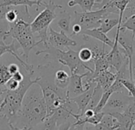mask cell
I'll return each instance as SVG.
<instances>
[{
	"instance_id": "1",
	"label": "cell",
	"mask_w": 135,
	"mask_h": 130,
	"mask_svg": "<svg viewBox=\"0 0 135 130\" xmlns=\"http://www.w3.org/2000/svg\"><path fill=\"white\" fill-rule=\"evenodd\" d=\"M47 118V109L41 87L34 84L26 92L20 109L10 122L18 128H29L38 124Z\"/></svg>"
},
{
	"instance_id": "2",
	"label": "cell",
	"mask_w": 135,
	"mask_h": 130,
	"mask_svg": "<svg viewBox=\"0 0 135 130\" xmlns=\"http://www.w3.org/2000/svg\"><path fill=\"white\" fill-rule=\"evenodd\" d=\"M22 74L24 75L23 80L19 82L18 88L15 91H7L6 92L5 97L3 100V116H6L9 122L12 120V119L15 116L17 113L21 108L22 100L24 98L25 94L28 91V89L34 84H37L38 81V77L35 79H32V77L34 74V70H27L22 67Z\"/></svg>"
},
{
	"instance_id": "3",
	"label": "cell",
	"mask_w": 135,
	"mask_h": 130,
	"mask_svg": "<svg viewBox=\"0 0 135 130\" xmlns=\"http://www.w3.org/2000/svg\"><path fill=\"white\" fill-rule=\"evenodd\" d=\"M8 37L17 41L22 50L21 55L26 59V62L28 63L30 50L38 45L37 42L35 41V37L31 30L30 23L22 19H18L13 23H10V28L5 34L4 40Z\"/></svg>"
},
{
	"instance_id": "4",
	"label": "cell",
	"mask_w": 135,
	"mask_h": 130,
	"mask_svg": "<svg viewBox=\"0 0 135 130\" xmlns=\"http://www.w3.org/2000/svg\"><path fill=\"white\" fill-rule=\"evenodd\" d=\"M41 53L45 54V58L51 57L52 60L57 61L63 66H68L70 70L71 75L80 74L83 70H86L91 72L93 71V70L85 65L84 62L81 61L79 57L78 52H76L70 48H69L66 51H64L60 49L49 46V47L46 48L45 50H38L36 52V55Z\"/></svg>"
},
{
	"instance_id": "5",
	"label": "cell",
	"mask_w": 135,
	"mask_h": 130,
	"mask_svg": "<svg viewBox=\"0 0 135 130\" xmlns=\"http://www.w3.org/2000/svg\"><path fill=\"white\" fill-rule=\"evenodd\" d=\"M43 6L45 7V10L38 14V15L34 19V20L30 23V27L33 34H37L40 38V40L37 42V44L43 43L45 48L49 47V36L48 30L51 23L56 18V9L60 8L63 7L60 5L55 4L53 2L49 1V3H43Z\"/></svg>"
},
{
	"instance_id": "6",
	"label": "cell",
	"mask_w": 135,
	"mask_h": 130,
	"mask_svg": "<svg viewBox=\"0 0 135 130\" xmlns=\"http://www.w3.org/2000/svg\"><path fill=\"white\" fill-rule=\"evenodd\" d=\"M110 14L105 9H99L95 11H88V12H74V21L73 25L77 24L80 26L82 31L89 29L98 28L103 19L107 18Z\"/></svg>"
},
{
	"instance_id": "7",
	"label": "cell",
	"mask_w": 135,
	"mask_h": 130,
	"mask_svg": "<svg viewBox=\"0 0 135 130\" xmlns=\"http://www.w3.org/2000/svg\"><path fill=\"white\" fill-rule=\"evenodd\" d=\"M107 60L108 61V64L110 67H113L117 72L121 69L122 65L128 61L126 54L124 53V50L122 48H120L118 43V33L116 32L114 41V46L110 52L107 54Z\"/></svg>"
},
{
	"instance_id": "8",
	"label": "cell",
	"mask_w": 135,
	"mask_h": 130,
	"mask_svg": "<svg viewBox=\"0 0 135 130\" xmlns=\"http://www.w3.org/2000/svg\"><path fill=\"white\" fill-rule=\"evenodd\" d=\"M48 36L49 46L55 48L60 49V47H65L69 49L70 46H76L77 45V42L68 36L65 32L60 30L58 33L50 26L48 30Z\"/></svg>"
},
{
	"instance_id": "9",
	"label": "cell",
	"mask_w": 135,
	"mask_h": 130,
	"mask_svg": "<svg viewBox=\"0 0 135 130\" xmlns=\"http://www.w3.org/2000/svg\"><path fill=\"white\" fill-rule=\"evenodd\" d=\"M88 72L89 71H87L86 73L82 74H73V75L70 76L69 84V86H68V88H67L70 97H71L72 94H73L75 97H76V96L83 93L84 92H85L87 90L84 87L83 78L85 76L88 75Z\"/></svg>"
},
{
	"instance_id": "10",
	"label": "cell",
	"mask_w": 135,
	"mask_h": 130,
	"mask_svg": "<svg viewBox=\"0 0 135 130\" xmlns=\"http://www.w3.org/2000/svg\"><path fill=\"white\" fill-rule=\"evenodd\" d=\"M95 85H96V83L91 86L83 93H81V94H80V95H78L76 97H71L72 101L77 106L78 113L80 115H83V113L86 110V109H87V107H88V104H89V102L91 101V98L93 90H94V88H95Z\"/></svg>"
},
{
	"instance_id": "11",
	"label": "cell",
	"mask_w": 135,
	"mask_h": 130,
	"mask_svg": "<svg viewBox=\"0 0 135 130\" xmlns=\"http://www.w3.org/2000/svg\"><path fill=\"white\" fill-rule=\"evenodd\" d=\"M131 99H129L128 101H126V100L124 101L123 99H122V97H118V93H113L111 94V96L110 97V98H109L106 106L104 107V109L107 108V109L115 110L114 112H123L125 110V109L127 107V105H129V103L130 102Z\"/></svg>"
},
{
	"instance_id": "12",
	"label": "cell",
	"mask_w": 135,
	"mask_h": 130,
	"mask_svg": "<svg viewBox=\"0 0 135 130\" xmlns=\"http://www.w3.org/2000/svg\"><path fill=\"white\" fill-rule=\"evenodd\" d=\"M80 34H83L84 36H88L94 38L100 42H102L104 45H107L110 47H113L114 46V42L110 40L107 35L104 33H103L99 28H95V29H89V30H85L80 32Z\"/></svg>"
},
{
	"instance_id": "13",
	"label": "cell",
	"mask_w": 135,
	"mask_h": 130,
	"mask_svg": "<svg viewBox=\"0 0 135 130\" xmlns=\"http://www.w3.org/2000/svg\"><path fill=\"white\" fill-rule=\"evenodd\" d=\"M0 5L2 6H12V7H18V6H24L26 12L29 13V7H32L33 6H37V11L38 7H40V4L36 0H3L2 3H0Z\"/></svg>"
},
{
	"instance_id": "14",
	"label": "cell",
	"mask_w": 135,
	"mask_h": 130,
	"mask_svg": "<svg viewBox=\"0 0 135 130\" xmlns=\"http://www.w3.org/2000/svg\"><path fill=\"white\" fill-rule=\"evenodd\" d=\"M70 81V76L64 70H58L55 73V76L53 78L54 85L61 89H66L69 86Z\"/></svg>"
},
{
	"instance_id": "15",
	"label": "cell",
	"mask_w": 135,
	"mask_h": 130,
	"mask_svg": "<svg viewBox=\"0 0 135 130\" xmlns=\"http://www.w3.org/2000/svg\"><path fill=\"white\" fill-rule=\"evenodd\" d=\"M101 0H71L68 3V6L73 7L76 5H78L82 9L83 12L91 11L93 7L100 3Z\"/></svg>"
},
{
	"instance_id": "16",
	"label": "cell",
	"mask_w": 135,
	"mask_h": 130,
	"mask_svg": "<svg viewBox=\"0 0 135 130\" xmlns=\"http://www.w3.org/2000/svg\"><path fill=\"white\" fill-rule=\"evenodd\" d=\"M122 19H123V17H122V16H119L118 19H108V18H105L104 19H103L100 26L98 28L103 33L107 34L114 27L118 26L119 23H122Z\"/></svg>"
},
{
	"instance_id": "17",
	"label": "cell",
	"mask_w": 135,
	"mask_h": 130,
	"mask_svg": "<svg viewBox=\"0 0 135 130\" xmlns=\"http://www.w3.org/2000/svg\"><path fill=\"white\" fill-rule=\"evenodd\" d=\"M57 123L53 116L47 117L44 121L32 127L30 130H57Z\"/></svg>"
},
{
	"instance_id": "18",
	"label": "cell",
	"mask_w": 135,
	"mask_h": 130,
	"mask_svg": "<svg viewBox=\"0 0 135 130\" xmlns=\"http://www.w3.org/2000/svg\"><path fill=\"white\" fill-rule=\"evenodd\" d=\"M107 54H105V55L102 56L101 57H99V58L94 61L95 70L92 72L93 76H95V75H97V74H100V73H102V72H103L105 70H109L110 66H109L108 61L107 60Z\"/></svg>"
},
{
	"instance_id": "19",
	"label": "cell",
	"mask_w": 135,
	"mask_h": 130,
	"mask_svg": "<svg viewBox=\"0 0 135 130\" xmlns=\"http://www.w3.org/2000/svg\"><path fill=\"white\" fill-rule=\"evenodd\" d=\"M62 17L57 22L58 26L60 28V30L64 32H67L71 34V29H70V23H71V15L67 11L61 13Z\"/></svg>"
},
{
	"instance_id": "20",
	"label": "cell",
	"mask_w": 135,
	"mask_h": 130,
	"mask_svg": "<svg viewBox=\"0 0 135 130\" xmlns=\"http://www.w3.org/2000/svg\"><path fill=\"white\" fill-rule=\"evenodd\" d=\"M103 91L102 88L96 84L95 88H94L91 101H90L87 109H94L95 108V106L97 105V104L99 103V100H100V98H101V97L103 95Z\"/></svg>"
},
{
	"instance_id": "21",
	"label": "cell",
	"mask_w": 135,
	"mask_h": 130,
	"mask_svg": "<svg viewBox=\"0 0 135 130\" xmlns=\"http://www.w3.org/2000/svg\"><path fill=\"white\" fill-rule=\"evenodd\" d=\"M112 93H113V91L110 89H109L107 91H105V92L103 93V95H102V97H101L99 103L97 104V105L95 106V108L93 109L94 112H95V113H99V112H102L103 111V109L106 106V105H107V101H108V100H109V98H110V97L111 96Z\"/></svg>"
},
{
	"instance_id": "22",
	"label": "cell",
	"mask_w": 135,
	"mask_h": 130,
	"mask_svg": "<svg viewBox=\"0 0 135 130\" xmlns=\"http://www.w3.org/2000/svg\"><path fill=\"white\" fill-rule=\"evenodd\" d=\"M12 78L8 71V68L3 64H0V89L5 87L6 83Z\"/></svg>"
},
{
	"instance_id": "23",
	"label": "cell",
	"mask_w": 135,
	"mask_h": 130,
	"mask_svg": "<svg viewBox=\"0 0 135 130\" xmlns=\"http://www.w3.org/2000/svg\"><path fill=\"white\" fill-rule=\"evenodd\" d=\"M121 83L124 88H126L129 92V97L135 99V85L133 80H130L129 78H124L121 79Z\"/></svg>"
},
{
	"instance_id": "24",
	"label": "cell",
	"mask_w": 135,
	"mask_h": 130,
	"mask_svg": "<svg viewBox=\"0 0 135 130\" xmlns=\"http://www.w3.org/2000/svg\"><path fill=\"white\" fill-rule=\"evenodd\" d=\"M122 27L132 32V36L135 37V12L130 17L127 18L126 22H123L120 25Z\"/></svg>"
},
{
	"instance_id": "25",
	"label": "cell",
	"mask_w": 135,
	"mask_h": 130,
	"mask_svg": "<svg viewBox=\"0 0 135 130\" xmlns=\"http://www.w3.org/2000/svg\"><path fill=\"white\" fill-rule=\"evenodd\" d=\"M90 49H91V53H92L91 61H93L107 53V52L105 50V45L104 44H103V47H100L98 45H95V46H91Z\"/></svg>"
},
{
	"instance_id": "26",
	"label": "cell",
	"mask_w": 135,
	"mask_h": 130,
	"mask_svg": "<svg viewBox=\"0 0 135 130\" xmlns=\"http://www.w3.org/2000/svg\"><path fill=\"white\" fill-rule=\"evenodd\" d=\"M78 55L80 59L81 60V61L83 62H88L90 61H91L92 58V53L90 48L88 47H84L82 48L79 52H78Z\"/></svg>"
},
{
	"instance_id": "27",
	"label": "cell",
	"mask_w": 135,
	"mask_h": 130,
	"mask_svg": "<svg viewBox=\"0 0 135 130\" xmlns=\"http://www.w3.org/2000/svg\"><path fill=\"white\" fill-rule=\"evenodd\" d=\"M76 121V119H69L67 120L61 124H60L57 127V130H70L73 123Z\"/></svg>"
},
{
	"instance_id": "28",
	"label": "cell",
	"mask_w": 135,
	"mask_h": 130,
	"mask_svg": "<svg viewBox=\"0 0 135 130\" xmlns=\"http://www.w3.org/2000/svg\"><path fill=\"white\" fill-rule=\"evenodd\" d=\"M19 86V82L13 79L12 78L6 83L5 85V89L7 91H15L16 90Z\"/></svg>"
},
{
	"instance_id": "29",
	"label": "cell",
	"mask_w": 135,
	"mask_h": 130,
	"mask_svg": "<svg viewBox=\"0 0 135 130\" xmlns=\"http://www.w3.org/2000/svg\"><path fill=\"white\" fill-rule=\"evenodd\" d=\"M0 130H10V122L3 115H0Z\"/></svg>"
},
{
	"instance_id": "30",
	"label": "cell",
	"mask_w": 135,
	"mask_h": 130,
	"mask_svg": "<svg viewBox=\"0 0 135 130\" xmlns=\"http://www.w3.org/2000/svg\"><path fill=\"white\" fill-rule=\"evenodd\" d=\"M7 68H8V71L10 72V74H11V75L16 74L17 72H18V71L20 70L19 66H18L17 64H15V63H11V64H10L9 66H7Z\"/></svg>"
},
{
	"instance_id": "31",
	"label": "cell",
	"mask_w": 135,
	"mask_h": 130,
	"mask_svg": "<svg viewBox=\"0 0 135 130\" xmlns=\"http://www.w3.org/2000/svg\"><path fill=\"white\" fill-rule=\"evenodd\" d=\"M72 34H70V36H74V35H77L80 34V32L82 31V29L80 27V26L77 25V24H74L73 25V28H72Z\"/></svg>"
},
{
	"instance_id": "32",
	"label": "cell",
	"mask_w": 135,
	"mask_h": 130,
	"mask_svg": "<svg viewBox=\"0 0 135 130\" xmlns=\"http://www.w3.org/2000/svg\"><path fill=\"white\" fill-rule=\"evenodd\" d=\"M12 78L15 79V81L18 82H21L23 80V78H24V75H23V74L19 70V71L17 72L16 74H15L12 75Z\"/></svg>"
},
{
	"instance_id": "33",
	"label": "cell",
	"mask_w": 135,
	"mask_h": 130,
	"mask_svg": "<svg viewBox=\"0 0 135 130\" xmlns=\"http://www.w3.org/2000/svg\"><path fill=\"white\" fill-rule=\"evenodd\" d=\"M6 92H7V89H5V87L3 89H0V105H1V104L3 102V100L4 97H5Z\"/></svg>"
},
{
	"instance_id": "34",
	"label": "cell",
	"mask_w": 135,
	"mask_h": 130,
	"mask_svg": "<svg viewBox=\"0 0 135 130\" xmlns=\"http://www.w3.org/2000/svg\"><path fill=\"white\" fill-rule=\"evenodd\" d=\"M10 130H30V128H18L15 125H12L10 124Z\"/></svg>"
},
{
	"instance_id": "35",
	"label": "cell",
	"mask_w": 135,
	"mask_h": 130,
	"mask_svg": "<svg viewBox=\"0 0 135 130\" xmlns=\"http://www.w3.org/2000/svg\"><path fill=\"white\" fill-rule=\"evenodd\" d=\"M36 1L40 4V6L41 7V6H43V3H44V1L45 0H36Z\"/></svg>"
},
{
	"instance_id": "36",
	"label": "cell",
	"mask_w": 135,
	"mask_h": 130,
	"mask_svg": "<svg viewBox=\"0 0 135 130\" xmlns=\"http://www.w3.org/2000/svg\"><path fill=\"white\" fill-rule=\"evenodd\" d=\"M133 83H134V85H135V68H134V70H133Z\"/></svg>"
},
{
	"instance_id": "37",
	"label": "cell",
	"mask_w": 135,
	"mask_h": 130,
	"mask_svg": "<svg viewBox=\"0 0 135 130\" xmlns=\"http://www.w3.org/2000/svg\"><path fill=\"white\" fill-rule=\"evenodd\" d=\"M3 103L1 104V105H0V115L2 114V112H3Z\"/></svg>"
},
{
	"instance_id": "38",
	"label": "cell",
	"mask_w": 135,
	"mask_h": 130,
	"mask_svg": "<svg viewBox=\"0 0 135 130\" xmlns=\"http://www.w3.org/2000/svg\"><path fill=\"white\" fill-rule=\"evenodd\" d=\"M85 130H88V129L86 128V125H85Z\"/></svg>"
},
{
	"instance_id": "39",
	"label": "cell",
	"mask_w": 135,
	"mask_h": 130,
	"mask_svg": "<svg viewBox=\"0 0 135 130\" xmlns=\"http://www.w3.org/2000/svg\"><path fill=\"white\" fill-rule=\"evenodd\" d=\"M134 125H135V122H134Z\"/></svg>"
},
{
	"instance_id": "40",
	"label": "cell",
	"mask_w": 135,
	"mask_h": 130,
	"mask_svg": "<svg viewBox=\"0 0 135 130\" xmlns=\"http://www.w3.org/2000/svg\"><path fill=\"white\" fill-rule=\"evenodd\" d=\"M134 126H135V125H134ZM134 126H133V127H134Z\"/></svg>"
}]
</instances>
